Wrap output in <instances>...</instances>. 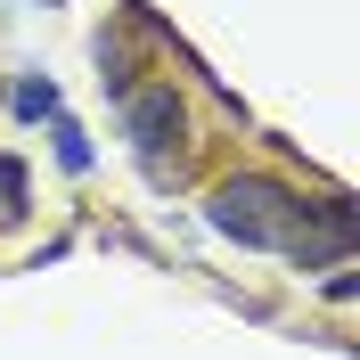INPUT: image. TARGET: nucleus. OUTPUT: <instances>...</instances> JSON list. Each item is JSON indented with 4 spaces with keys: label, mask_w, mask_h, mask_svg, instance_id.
I'll return each mask as SVG.
<instances>
[{
    "label": "nucleus",
    "mask_w": 360,
    "mask_h": 360,
    "mask_svg": "<svg viewBox=\"0 0 360 360\" xmlns=\"http://www.w3.org/2000/svg\"><path fill=\"white\" fill-rule=\"evenodd\" d=\"M8 107H17V123H49L66 98H58V82H49V74H17V82H8Z\"/></svg>",
    "instance_id": "obj_3"
},
{
    "label": "nucleus",
    "mask_w": 360,
    "mask_h": 360,
    "mask_svg": "<svg viewBox=\"0 0 360 360\" xmlns=\"http://www.w3.org/2000/svg\"><path fill=\"white\" fill-rule=\"evenodd\" d=\"M303 205L311 197H295L287 180L238 172V180H221V188L205 197V221L221 229L229 246H246V254H287V238L303 229Z\"/></svg>",
    "instance_id": "obj_1"
},
{
    "label": "nucleus",
    "mask_w": 360,
    "mask_h": 360,
    "mask_svg": "<svg viewBox=\"0 0 360 360\" xmlns=\"http://www.w3.org/2000/svg\"><path fill=\"white\" fill-rule=\"evenodd\" d=\"M123 131H131L139 164H164L188 148V107H180L172 82H131L123 90Z\"/></svg>",
    "instance_id": "obj_2"
},
{
    "label": "nucleus",
    "mask_w": 360,
    "mask_h": 360,
    "mask_svg": "<svg viewBox=\"0 0 360 360\" xmlns=\"http://www.w3.org/2000/svg\"><path fill=\"white\" fill-rule=\"evenodd\" d=\"M49 148H58V164H66V172H90V164H98V156H90V139H82V123H74L66 107L49 115Z\"/></svg>",
    "instance_id": "obj_4"
},
{
    "label": "nucleus",
    "mask_w": 360,
    "mask_h": 360,
    "mask_svg": "<svg viewBox=\"0 0 360 360\" xmlns=\"http://www.w3.org/2000/svg\"><path fill=\"white\" fill-rule=\"evenodd\" d=\"M0 221H25V164L0 156Z\"/></svg>",
    "instance_id": "obj_5"
}]
</instances>
